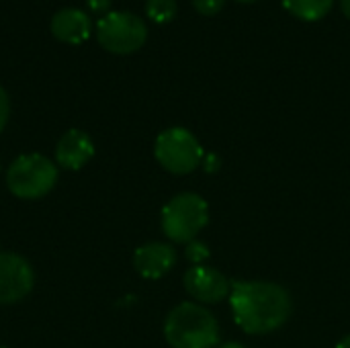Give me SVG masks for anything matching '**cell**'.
<instances>
[{"mask_svg": "<svg viewBox=\"0 0 350 348\" xmlns=\"http://www.w3.org/2000/svg\"><path fill=\"white\" fill-rule=\"evenodd\" d=\"M336 348H350V334H349V336H345V338H342V340L338 343V347H336Z\"/></svg>", "mask_w": 350, "mask_h": 348, "instance_id": "obj_20", "label": "cell"}, {"mask_svg": "<svg viewBox=\"0 0 350 348\" xmlns=\"http://www.w3.org/2000/svg\"><path fill=\"white\" fill-rule=\"evenodd\" d=\"M226 0H193V6L197 12L205 14V16H213L224 8Z\"/></svg>", "mask_w": 350, "mask_h": 348, "instance_id": "obj_14", "label": "cell"}, {"mask_svg": "<svg viewBox=\"0 0 350 348\" xmlns=\"http://www.w3.org/2000/svg\"><path fill=\"white\" fill-rule=\"evenodd\" d=\"M148 39V27L142 16L127 10H111L96 23V41L103 49L127 55L144 47Z\"/></svg>", "mask_w": 350, "mask_h": 348, "instance_id": "obj_5", "label": "cell"}, {"mask_svg": "<svg viewBox=\"0 0 350 348\" xmlns=\"http://www.w3.org/2000/svg\"><path fill=\"white\" fill-rule=\"evenodd\" d=\"M92 156H94V142L82 129L66 131L55 146V160L57 166H62L64 170H80L92 160Z\"/></svg>", "mask_w": 350, "mask_h": 348, "instance_id": "obj_9", "label": "cell"}, {"mask_svg": "<svg viewBox=\"0 0 350 348\" xmlns=\"http://www.w3.org/2000/svg\"><path fill=\"white\" fill-rule=\"evenodd\" d=\"M35 285V273L27 258L0 252V306L25 299Z\"/></svg>", "mask_w": 350, "mask_h": 348, "instance_id": "obj_7", "label": "cell"}, {"mask_svg": "<svg viewBox=\"0 0 350 348\" xmlns=\"http://www.w3.org/2000/svg\"><path fill=\"white\" fill-rule=\"evenodd\" d=\"M209 222V207L197 193H180L162 209V232L176 244H189Z\"/></svg>", "mask_w": 350, "mask_h": 348, "instance_id": "obj_4", "label": "cell"}, {"mask_svg": "<svg viewBox=\"0 0 350 348\" xmlns=\"http://www.w3.org/2000/svg\"><path fill=\"white\" fill-rule=\"evenodd\" d=\"M176 265V252L170 244L150 242L135 250L133 267L144 279H162Z\"/></svg>", "mask_w": 350, "mask_h": 348, "instance_id": "obj_10", "label": "cell"}, {"mask_svg": "<svg viewBox=\"0 0 350 348\" xmlns=\"http://www.w3.org/2000/svg\"><path fill=\"white\" fill-rule=\"evenodd\" d=\"M8 117H10V98H8V92L4 90V86L0 84V133L8 123Z\"/></svg>", "mask_w": 350, "mask_h": 348, "instance_id": "obj_16", "label": "cell"}, {"mask_svg": "<svg viewBox=\"0 0 350 348\" xmlns=\"http://www.w3.org/2000/svg\"><path fill=\"white\" fill-rule=\"evenodd\" d=\"M55 183H57V166L41 154L18 156L6 172L8 191L25 201H35L45 197L55 187Z\"/></svg>", "mask_w": 350, "mask_h": 348, "instance_id": "obj_3", "label": "cell"}, {"mask_svg": "<svg viewBox=\"0 0 350 348\" xmlns=\"http://www.w3.org/2000/svg\"><path fill=\"white\" fill-rule=\"evenodd\" d=\"M230 306L236 324L248 334H271L291 316L293 302L285 287L267 281L232 283Z\"/></svg>", "mask_w": 350, "mask_h": 348, "instance_id": "obj_1", "label": "cell"}, {"mask_svg": "<svg viewBox=\"0 0 350 348\" xmlns=\"http://www.w3.org/2000/svg\"><path fill=\"white\" fill-rule=\"evenodd\" d=\"M207 256H209V250H207L205 244H201V242H189V246H187V258H189L195 267L201 265Z\"/></svg>", "mask_w": 350, "mask_h": 348, "instance_id": "obj_15", "label": "cell"}, {"mask_svg": "<svg viewBox=\"0 0 350 348\" xmlns=\"http://www.w3.org/2000/svg\"><path fill=\"white\" fill-rule=\"evenodd\" d=\"M164 338L172 348H215L219 345V326L209 310L185 302L166 316Z\"/></svg>", "mask_w": 350, "mask_h": 348, "instance_id": "obj_2", "label": "cell"}, {"mask_svg": "<svg viewBox=\"0 0 350 348\" xmlns=\"http://www.w3.org/2000/svg\"><path fill=\"white\" fill-rule=\"evenodd\" d=\"M238 2H254V0H238Z\"/></svg>", "mask_w": 350, "mask_h": 348, "instance_id": "obj_21", "label": "cell"}, {"mask_svg": "<svg viewBox=\"0 0 350 348\" xmlns=\"http://www.w3.org/2000/svg\"><path fill=\"white\" fill-rule=\"evenodd\" d=\"M340 8H342L345 16L350 18V0H340Z\"/></svg>", "mask_w": 350, "mask_h": 348, "instance_id": "obj_18", "label": "cell"}, {"mask_svg": "<svg viewBox=\"0 0 350 348\" xmlns=\"http://www.w3.org/2000/svg\"><path fill=\"white\" fill-rule=\"evenodd\" d=\"M49 29H51V35L57 41H64V43H70V45H80L90 37L92 21L84 10L68 6V8H59L51 16Z\"/></svg>", "mask_w": 350, "mask_h": 348, "instance_id": "obj_11", "label": "cell"}, {"mask_svg": "<svg viewBox=\"0 0 350 348\" xmlns=\"http://www.w3.org/2000/svg\"><path fill=\"white\" fill-rule=\"evenodd\" d=\"M334 0H283L285 10L301 21H320L332 10Z\"/></svg>", "mask_w": 350, "mask_h": 348, "instance_id": "obj_12", "label": "cell"}, {"mask_svg": "<svg viewBox=\"0 0 350 348\" xmlns=\"http://www.w3.org/2000/svg\"><path fill=\"white\" fill-rule=\"evenodd\" d=\"M86 4L96 14H103L105 16L107 12H111V0H86Z\"/></svg>", "mask_w": 350, "mask_h": 348, "instance_id": "obj_17", "label": "cell"}, {"mask_svg": "<svg viewBox=\"0 0 350 348\" xmlns=\"http://www.w3.org/2000/svg\"><path fill=\"white\" fill-rule=\"evenodd\" d=\"M178 12L176 0H146V14L150 21L164 25L170 23Z\"/></svg>", "mask_w": 350, "mask_h": 348, "instance_id": "obj_13", "label": "cell"}, {"mask_svg": "<svg viewBox=\"0 0 350 348\" xmlns=\"http://www.w3.org/2000/svg\"><path fill=\"white\" fill-rule=\"evenodd\" d=\"M154 156L164 170L172 174H189L201 164L203 148L189 129L170 127L156 137Z\"/></svg>", "mask_w": 350, "mask_h": 348, "instance_id": "obj_6", "label": "cell"}, {"mask_svg": "<svg viewBox=\"0 0 350 348\" xmlns=\"http://www.w3.org/2000/svg\"><path fill=\"white\" fill-rule=\"evenodd\" d=\"M185 289L201 304H219L230 297L232 283L217 269L197 265L185 273Z\"/></svg>", "mask_w": 350, "mask_h": 348, "instance_id": "obj_8", "label": "cell"}, {"mask_svg": "<svg viewBox=\"0 0 350 348\" xmlns=\"http://www.w3.org/2000/svg\"><path fill=\"white\" fill-rule=\"evenodd\" d=\"M215 348H246L244 345H240V343H224V345H217Z\"/></svg>", "mask_w": 350, "mask_h": 348, "instance_id": "obj_19", "label": "cell"}]
</instances>
